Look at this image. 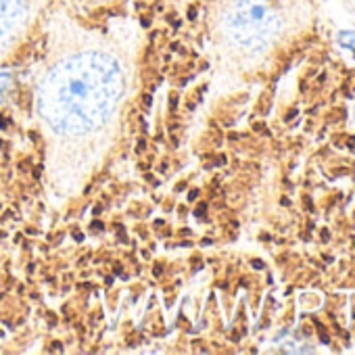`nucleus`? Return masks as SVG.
I'll use <instances>...</instances> for the list:
<instances>
[{
	"label": "nucleus",
	"mask_w": 355,
	"mask_h": 355,
	"mask_svg": "<svg viewBox=\"0 0 355 355\" xmlns=\"http://www.w3.org/2000/svg\"><path fill=\"white\" fill-rule=\"evenodd\" d=\"M341 40L345 42V46H347V48L355 50V34H343V36H341Z\"/></svg>",
	"instance_id": "nucleus-1"
},
{
	"label": "nucleus",
	"mask_w": 355,
	"mask_h": 355,
	"mask_svg": "<svg viewBox=\"0 0 355 355\" xmlns=\"http://www.w3.org/2000/svg\"><path fill=\"white\" fill-rule=\"evenodd\" d=\"M142 105H144L146 109H151V105H153V94H142Z\"/></svg>",
	"instance_id": "nucleus-2"
},
{
	"label": "nucleus",
	"mask_w": 355,
	"mask_h": 355,
	"mask_svg": "<svg viewBox=\"0 0 355 355\" xmlns=\"http://www.w3.org/2000/svg\"><path fill=\"white\" fill-rule=\"evenodd\" d=\"M161 274H163V265H161V263H157V265L153 268V276H155V278H159Z\"/></svg>",
	"instance_id": "nucleus-3"
},
{
	"label": "nucleus",
	"mask_w": 355,
	"mask_h": 355,
	"mask_svg": "<svg viewBox=\"0 0 355 355\" xmlns=\"http://www.w3.org/2000/svg\"><path fill=\"white\" fill-rule=\"evenodd\" d=\"M169 105H171V109H176V105H178V94H171V96H169Z\"/></svg>",
	"instance_id": "nucleus-4"
},
{
	"label": "nucleus",
	"mask_w": 355,
	"mask_h": 355,
	"mask_svg": "<svg viewBox=\"0 0 355 355\" xmlns=\"http://www.w3.org/2000/svg\"><path fill=\"white\" fill-rule=\"evenodd\" d=\"M146 148V142L144 140H138V151H144Z\"/></svg>",
	"instance_id": "nucleus-5"
}]
</instances>
